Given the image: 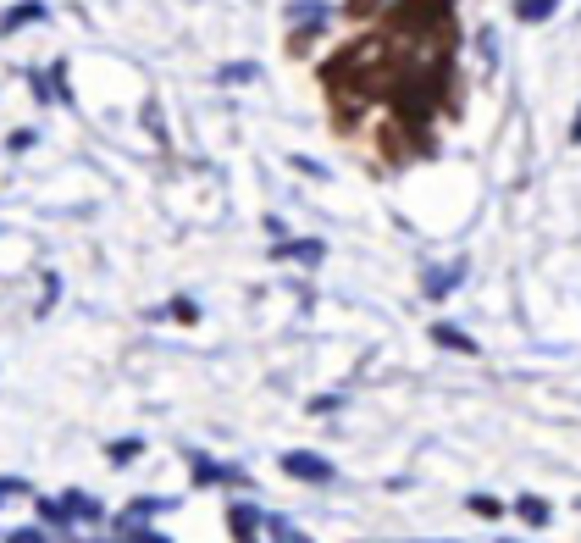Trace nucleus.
<instances>
[{"label":"nucleus","instance_id":"4","mask_svg":"<svg viewBox=\"0 0 581 543\" xmlns=\"http://www.w3.org/2000/svg\"><path fill=\"white\" fill-rule=\"evenodd\" d=\"M277 261H305V266H316L321 261V255H327V244H321V239H288V244H277Z\"/></svg>","mask_w":581,"mask_h":543},{"label":"nucleus","instance_id":"9","mask_svg":"<svg viewBox=\"0 0 581 543\" xmlns=\"http://www.w3.org/2000/svg\"><path fill=\"white\" fill-rule=\"evenodd\" d=\"M559 12V0H515V17L521 23H543V17Z\"/></svg>","mask_w":581,"mask_h":543},{"label":"nucleus","instance_id":"12","mask_svg":"<svg viewBox=\"0 0 581 543\" xmlns=\"http://www.w3.org/2000/svg\"><path fill=\"white\" fill-rule=\"evenodd\" d=\"M61 505H67V516H83V521H95V516H100V505H95L89 494H67Z\"/></svg>","mask_w":581,"mask_h":543},{"label":"nucleus","instance_id":"14","mask_svg":"<svg viewBox=\"0 0 581 543\" xmlns=\"http://www.w3.org/2000/svg\"><path fill=\"white\" fill-rule=\"evenodd\" d=\"M272 538H277V543H310L299 527H288V521H277V516H272Z\"/></svg>","mask_w":581,"mask_h":543},{"label":"nucleus","instance_id":"5","mask_svg":"<svg viewBox=\"0 0 581 543\" xmlns=\"http://www.w3.org/2000/svg\"><path fill=\"white\" fill-rule=\"evenodd\" d=\"M460 278H465V261H449V266H438V272H427V300H443Z\"/></svg>","mask_w":581,"mask_h":543},{"label":"nucleus","instance_id":"7","mask_svg":"<svg viewBox=\"0 0 581 543\" xmlns=\"http://www.w3.org/2000/svg\"><path fill=\"white\" fill-rule=\"evenodd\" d=\"M39 17H45V6H39V0H23V6H12V12L0 17V34H17V28L39 23Z\"/></svg>","mask_w":581,"mask_h":543},{"label":"nucleus","instance_id":"8","mask_svg":"<svg viewBox=\"0 0 581 543\" xmlns=\"http://www.w3.org/2000/svg\"><path fill=\"white\" fill-rule=\"evenodd\" d=\"M515 516H521V521H532V527H548V516H554V510H548V499L521 494V499H515Z\"/></svg>","mask_w":581,"mask_h":543},{"label":"nucleus","instance_id":"10","mask_svg":"<svg viewBox=\"0 0 581 543\" xmlns=\"http://www.w3.org/2000/svg\"><path fill=\"white\" fill-rule=\"evenodd\" d=\"M288 23H327V6H321V0H294V6H288Z\"/></svg>","mask_w":581,"mask_h":543},{"label":"nucleus","instance_id":"3","mask_svg":"<svg viewBox=\"0 0 581 543\" xmlns=\"http://www.w3.org/2000/svg\"><path fill=\"white\" fill-rule=\"evenodd\" d=\"M432 344H443V350H454V355H476V338L454 322H432Z\"/></svg>","mask_w":581,"mask_h":543},{"label":"nucleus","instance_id":"2","mask_svg":"<svg viewBox=\"0 0 581 543\" xmlns=\"http://www.w3.org/2000/svg\"><path fill=\"white\" fill-rule=\"evenodd\" d=\"M189 466H194V483H200V488H211V483H249L238 466H222V460H211V455H189Z\"/></svg>","mask_w":581,"mask_h":543},{"label":"nucleus","instance_id":"18","mask_svg":"<svg viewBox=\"0 0 581 543\" xmlns=\"http://www.w3.org/2000/svg\"><path fill=\"white\" fill-rule=\"evenodd\" d=\"M172 316H178V322H194V316H200V305H194V300H178V305H172Z\"/></svg>","mask_w":581,"mask_h":543},{"label":"nucleus","instance_id":"17","mask_svg":"<svg viewBox=\"0 0 581 543\" xmlns=\"http://www.w3.org/2000/svg\"><path fill=\"white\" fill-rule=\"evenodd\" d=\"M471 510H476V516H498V499H487V494H471Z\"/></svg>","mask_w":581,"mask_h":543},{"label":"nucleus","instance_id":"13","mask_svg":"<svg viewBox=\"0 0 581 543\" xmlns=\"http://www.w3.org/2000/svg\"><path fill=\"white\" fill-rule=\"evenodd\" d=\"M161 510H172V499H133L128 516H161Z\"/></svg>","mask_w":581,"mask_h":543},{"label":"nucleus","instance_id":"1","mask_svg":"<svg viewBox=\"0 0 581 543\" xmlns=\"http://www.w3.org/2000/svg\"><path fill=\"white\" fill-rule=\"evenodd\" d=\"M283 471H288V477H299V483H332V477H338V471H332V460L327 455H310V449H288Z\"/></svg>","mask_w":581,"mask_h":543},{"label":"nucleus","instance_id":"22","mask_svg":"<svg viewBox=\"0 0 581 543\" xmlns=\"http://www.w3.org/2000/svg\"><path fill=\"white\" fill-rule=\"evenodd\" d=\"M498 543H515V538H498Z\"/></svg>","mask_w":581,"mask_h":543},{"label":"nucleus","instance_id":"20","mask_svg":"<svg viewBox=\"0 0 581 543\" xmlns=\"http://www.w3.org/2000/svg\"><path fill=\"white\" fill-rule=\"evenodd\" d=\"M570 139L581 145V106H576V122H570Z\"/></svg>","mask_w":581,"mask_h":543},{"label":"nucleus","instance_id":"21","mask_svg":"<svg viewBox=\"0 0 581 543\" xmlns=\"http://www.w3.org/2000/svg\"><path fill=\"white\" fill-rule=\"evenodd\" d=\"M6 488H17V483H6ZM6 488H0V494H6Z\"/></svg>","mask_w":581,"mask_h":543},{"label":"nucleus","instance_id":"11","mask_svg":"<svg viewBox=\"0 0 581 543\" xmlns=\"http://www.w3.org/2000/svg\"><path fill=\"white\" fill-rule=\"evenodd\" d=\"M249 78H261V67H255V61H227L222 73H216V84H249Z\"/></svg>","mask_w":581,"mask_h":543},{"label":"nucleus","instance_id":"16","mask_svg":"<svg viewBox=\"0 0 581 543\" xmlns=\"http://www.w3.org/2000/svg\"><path fill=\"white\" fill-rule=\"evenodd\" d=\"M106 455H111V460H133V455H139V438H128V444H111Z\"/></svg>","mask_w":581,"mask_h":543},{"label":"nucleus","instance_id":"6","mask_svg":"<svg viewBox=\"0 0 581 543\" xmlns=\"http://www.w3.org/2000/svg\"><path fill=\"white\" fill-rule=\"evenodd\" d=\"M227 521H233V538L238 543H249V538H255V527H261V510H255V505H233V510H227Z\"/></svg>","mask_w":581,"mask_h":543},{"label":"nucleus","instance_id":"19","mask_svg":"<svg viewBox=\"0 0 581 543\" xmlns=\"http://www.w3.org/2000/svg\"><path fill=\"white\" fill-rule=\"evenodd\" d=\"M6 543H45V532H34V527H23V532H12Z\"/></svg>","mask_w":581,"mask_h":543},{"label":"nucleus","instance_id":"15","mask_svg":"<svg viewBox=\"0 0 581 543\" xmlns=\"http://www.w3.org/2000/svg\"><path fill=\"white\" fill-rule=\"evenodd\" d=\"M122 543H172V538H161V532H139V527H122Z\"/></svg>","mask_w":581,"mask_h":543}]
</instances>
